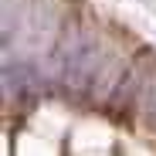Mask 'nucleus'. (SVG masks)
Returning <instances> with one entry per match:
<instances>
[{
	"label": "nucleus",
	"instance_id": "f257e3e1",
	"mask_svg": "<svg viewBox=\"0 0 156 156\" xmlns=\"http://www.w3.org/2000/svg\"><path fill=\"white\" fill-rule=\"evenodd\" d=\"M51 71H55V82L78 98H95L98 88L105 98H112L122 78V71H109L102 37L88 24H65L58 31V41L51 48Z\"/></svg>",
	"mask_w": 156,
	"mask_h": 156
},
{
	"label": "nucleus",
	"instance_id": "f03ea898",
	"mask_svg": "<svg viewBox=\"0 0 156 156\" xmlns=\"http://www.w3.org/2000/svg\"><path fill=\"white\" fill-rule=\"evenodd\" d=\"M41 88H44V75L37 71V65L14 61L7 55V61H4V92H7V102L17 98V105H27Z\"/></svg>",
	"mask_w": 156,
	"mask_h": 156
}]
</instances>
